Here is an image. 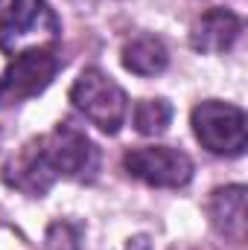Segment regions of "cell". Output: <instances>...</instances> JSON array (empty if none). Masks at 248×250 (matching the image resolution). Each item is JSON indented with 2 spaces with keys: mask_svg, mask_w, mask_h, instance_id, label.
I'll return each mask as SVG.
<instances>
[{
  "mask_svg": "<svg viewBox=\"0 0 248 250\" xmlns=\"http://www.w3.org/2000/svg\"><path fill=\"white\" fill-rule=\"evenodd\" d=\"M123 166L131 178L161 189H178L190 184V178H193V160L184 151L170 148V146L131 148V151H125Z\"/></svg>",
  "mask_w": 248,
  "mask_h": 250,
  "instance_id": "6",
  "label": "cell"
},
{
  "mask_svg": "<svg viewBox=\"0 0 248 250\" xmlns=\"http://www.w3.org/2000/svg\"><path fill=\"white\" fill-rule=\"evenodd\" d=\"M56 181V172L44 154V140H29L6 166V184L32 198H41L47 189L53 187Z\"/></svg>",
  "mask_w": 248,
  "mask_h": 250,
  "instance_id": "7",
  "label": "cell"
},
{
  "mask_svg": "<svg viewBox=\"0 0 248 250\" xmlns=\"http://www.w3.org/2000/svg\"><path fill=\"white\" fill-rule=\"evenodd\" d=\"M170 64V53L161 38L155 35H137L123 47V67L137 76H158Z\"/></svg>",
  "mask_w": 248,
  "mask_h": 250,
  "instance_id": "10",
  "label": "cell"
},
{
  "mask_svg": "<svg viewBox=\"0 0 248 250\" xmlns=\"http://www.w3.org/2000/svg\"><path fill=\"white\" fill-rule=\"evenodd\" d=\"M243 23L234 12L228 9H210L204 12L193 29H190V47L196 53H225L234 47L237 35H240Z\"/></svg>",
  "mask_w": 248,
  "mask_h": 250,
  "instance_id": "8",
  "label": "cell"
},
{
  "mask_svg": "<svg viewBox=\"0 0 248 250\" xmlns=\"http://www.w3.org/2000/svg\"><path fill=\"white\" fill-rule=\"evenodd\" d=\"M59 41V18L44 0H0V50L18 56Z\"/></svg>",
  "mask_w": 248,
  "mask_h": 250,
  "instance_id": "1",
  "label": "cell"
},
{
  "mask_svg": "<svg viewBox=\"0 0 248 250\" xmlns=\"http://www.w3.org/2000/svg\"><path fill=\"white\" fill-rule=\"evenodd\" d=\"M70 102L79 114H85V120H91L105 134H117L128 114L125 90L108 73L97 67H88L79 73V79L70 87Z\"/></svg>",
  "mask_w": 248,
  "mask_h": 250,
  "instance_id": "2",
  "label": "cell"
},
{
  "mask_svg": "<svg viewBox=\"0 0 248 250\" xmlns=\"http://www.w3.org/2000/svg\"><path fill=\"white\" fill-rule=\"evenodd\" d=\"M56 73H59V56L53 53V47H35L18 53L0 73V108H12L18 102L44 93L56 79Z\"/></svg>",
  "mask_w": 248,
  "mask_h": 250,
  "instance_id": "4",
  "label": "cell"
},
{
  "mask_svg": "<svg viewBox=\"0 0 248 250\" xmlns=\"http://www.w3.org/2000/svg\"><path fill=\"white\" fill-rule=\"evenodd\" d=\"M44 140V154L56 172V178H70V181H85L94 178L99 166V151L88 140V134L73 123H59Z\"/></svg>",
  "mask_w": 248,
  "mask_h": 250,
  "instance_id": "5",
  "label": "cell"
},
{
  "mask_svg": "<svg viewBox=\"0 0 248 250\" xmlns=\"http://www.w3.org/2000/svg\"><path fill=\"white\" fill-rule=\"evenodd\" d=\"M173 123V105L167 99H143L134 108V128L146 137L164 134L167 125Z\"/></svg>",
  "mask_w": 248,
  "mask_h": 250,
  "instance_id": "11",
  "label": "cell"
},
{
  "mask_svg": "<svg viewBox=\"0 0 248 250\" xmlns=\"http://www.w3.org/2000/svg\"><path fill=\"white\" fill-rule=\"evenodd\" d=\"M213 227L234 242L246 239V187H222L207 204Z\"/></svg>",
  "mask_w": 248,
  "mask_h": 250,
  "instance_id": "9",
  "label": "cell"
},
{
  "mask_svg": "<svg viewBox=\"0 0 248 250\" xmlns=\"http://www.w3.org/2000/svg\"><path fill=\"white\" fill-rule=\"evenodd\" d=\"M196 140L222 157H240L246 151V114L243 108L219 99H207L193 108Z\"/></svg>",
  "mask_w": 248,
  "mask_h": 250,
  "instance_id": "3",
  "label": "cell"
}]
</instances>
